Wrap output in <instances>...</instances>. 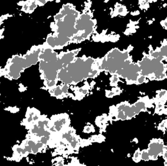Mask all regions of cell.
<instances>
[{"label": "cell", "instance_id": "cell-1", "mask_svg": "<svg viewBox=\"0 0 167 166\" xmlns=\"http://www.w3.org/2000/svg\"><path fill=\"white\" fill-rule=\"evenodd\" d=\"M46 43H47V44H48V45L50 48H56L55 44L54 36H48V38H47Z\"/></svg>", "mask_w": 167, "mask_h": 166}, {"label": "cell", "instance_id": "cell-2", "mask_svg": "<svg viewBox=\"0 0 167 166\" xmlns=\"http://www.w3.org/2000/svg\"><path fill=\"white\" fill-rule=\"evenodd\" d=\"M144 77H140V78L139 79V83H142L144 81Z\"/></svg>", "mask_w": 167, "mask_h": 166}]
</instances>
